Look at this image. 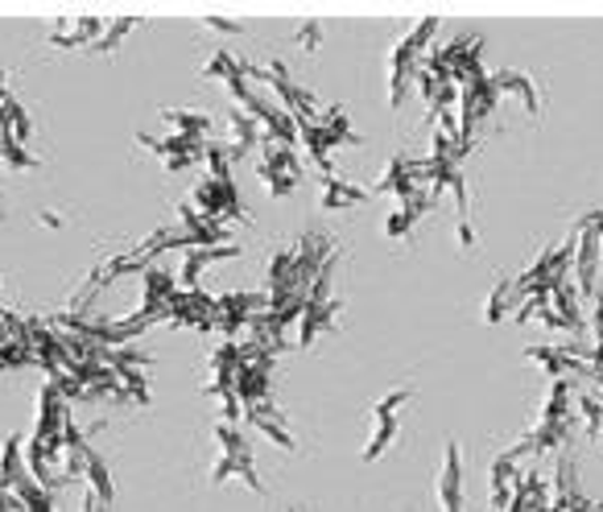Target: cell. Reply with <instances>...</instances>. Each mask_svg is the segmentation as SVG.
<instances>
[{
	"label": "cell",
	"instance_id": "obj_10",
	"mask_svg": "<svg viewBox=\"0 0 603 512\" xmlns=\"http://www.w3.org/2000/svg\"><path fill=\"white\" fill-rule=\"evenodd\" d=\"M203 75H207V79L228 83V91L236 104L252 91V63L236 58V54H228V50H215L212 58H207V66H203Z\"/></svg>",
	"mask_w": 603,
	"mask_h": 512
},
{
	"label": "cell",
	"instance_id": "obj_9",
	"mask_svg": "<svg viewBox=\"0 0 603 512\" xmlns=\"http://www.w3.org/2000/svg\"><path fill=\"white\" fill-rule=\"evenodd\" d=\"M426 186L422 178V162H413V157H392L389 165H385V174L368 186L373 195H397V198H409L418 195Z\"/></svg>",
	"mask_w": 603,
	"mask_h": 512
},
{
	"label": "cell",
	"instance_id": "obj_7",
	"mask_svg": "<svg viewBox=\"0 0 603 512\" xmlns=\"http://www.w3.org/2000/svg\"><path fill=\"white\" fill-rule=\"evenodd\" d=\"M600 236L591 228H583V224H574V290H579V297L583 302H591V297L600 294Z\"/></svg>",
	"mask_w": 603,
	"mask_h": 512
},
{
	"label": "cell",
	"instance_id": "obj_8",
	"mask_svg": "<svg viewBox=\"0 0 603 512\" xmlns=\"http://www.w3.org/2000/svg\"><path fill=\"white\" fill-rule=\"evenodd\" d=\"M571 446V422H534L517 446H508V459H541V455H558Z\"/></svg>",
	"mask_w": 603,
	"mask_h": 512
},
{
	"label": "cell",
	"instance_id": "obj_27",
	"mask_svg": "<svg viewBox=\"0 0 603 512\" xmlns=\"http://www.w3.org/2000/svg\"><path fill=\"white\" fill-rule=\"evenodd\" d=\"M83 512H112V504H108V500H104L99 492H91V488H87V492H83Z\"/></svg>",
	"mask_w": 603,
	"mask_h": 512
},
{
	"label": "cell",
	"instance_id": "obj_14",
	"mask_svg": "<svg viewBox=\"0 0 603 512\" xmlns=\"http://www.w3.org/2000/svg\"><path fill=\"white\" fill-rule=\"evenodd\" d=\"M517 479H521V462L508 459V450L492 459V476H488V504H492V512H505L508 509V500H513V492H517Z\"/></svg>",
	"mask_w": 603,
	"mask_h": 512
},
{
	"label": "cell",
	"instance_id": "obj_12",
	"mask_svg": "<svg viewBox=\"0 0 603 512\" xmlns=\"http://www.w3.org/2000/svg\"><path fill=\"white\" fill-rule=\"evenodd\" d=\"M434 207H439V198H434L422 186L418 195L401 198V207H397V211L389 215V224H385V236H389V240H401V236H409V231L418 228V224H422V219L434 211Z\"/></svg>",
	"mask_w": 603,
	"mask_h": 512
},
{
	"label": "cell",
	"instance_id": "obj_30",
	"mask_svg": "<svg viewBox=\"0 0 603 512\" xmlns=\"http://www.w3.org/2000/svg\"><path fill=\"white\" fill-rule=\"evenodd\" d=\"M286 512H298V509H286Z\"/></svg>",
	"mask_w": 603,
	"mask_h": 512
},
{
	"label": "cell",
	"instance_id": "obj_19",
	"mask_svg": "<svg viewBox=\"0 0 603 512\" xmlns=\"http://www.w3.org/2000/svg\"><path fill=\"white\" fill-rule=\"evenodd\" d=\"M517 306H521V294H517L513 277L496 281V285H492V294H488V306H484V323H488V327H496L500 318L517 314Z\"/></svg>",
	"mask_w": 603,
	"mask_h": 512
},
{
	"label": "cell",
	"instance_id": "obj_31",
	"mask_svg": "<svg viewBox=\"0 0 603 512\" xmlns=\"http://www.w3.org/2000/svg\"><path fill=\"white\" fill-rule=\"evenodd\" d=\"M0 311H4V302H0Z\"/></svg>",
	"mask_w": 603,
	"mask_h": 512
},
{
	"label": "cell",
	"instance_id": "obj_16",
	"mask_svg": "<svg viewBox=\"0 0 603 512\" xmlns=\"http://www.w3.org/2000/svg\"><path fill=\"white\" fill-rule=\"evenodd\" d=\"M373 190L359 186V182H347L340 174H323V207L331 211H343V207H356V203H368Z\"/></svg>",
	"mask_w": 603,
	"mask_h": 512
},
{
	"label": "cell",
	"instance_id": "obj_32",
	"mask_svg": "<svg viewBox=\"0 0 603 512\" xmlns=\"http://www.w3.org/2000/svg\"><path fill=\"white\" fill-rule=\"evenodd\" d=\"M600 438H603V429H600Z\"/></svg>",
	"mask_w": 603,
	"mask_h": 512
},
{
	"label": "cell",
	"instance_id": "obj_13",
	"mask_svg": "<svg viewBox=\"0 0 603 512\" xmlns=\"http://www.w3.org/2000/svg\"><path fill=\"white\" fill-rule=\"evenodd\" d=\"M492 87H496V96H517L525 104V112L538 120L541 116V87L525 70H492L488 75Z\"/></svg>",
	"mask_w": 603,
	"mask_h": 512
},
{
	"label": "cell",
	"instance_id": "obj_2",
	"mask_svg": "<svg viewBox=\"0 0 603 512\" xmlns=\"http://www.w3.org/2000/svg\"><path fill=\"white\" fill-rule=\"evenodd\" d=\"M434 33H439V17H422V21L389 50V104L392 108H401V96H406L409 79L418 75V66H422Z\"/></svg>",
	"mask_w": 603,
	"mask_h": 512
},
{
	"label": "cell",
	"instance_id": "obj_24",
	"mask_svg": "<svg viewBox=\"0 0 603 512\" xmlns=\"http://www.w3.org/2000/svg\"><path fill=\"white\" fill-rule=\"evenodd\" d=\"M129 30H137V17H116V21H108V25H104V33H99V37L87 50H91V54H112V50L125 42V33H129Z\"/></svg>",
	"mask_w": 603,
	"mask_h": 512
},
{
	"label": "cell",
	"instance_id": "obj_20",
	"mask_svg": "<svg viewBox=\"0 0 603 512\" xmlns=\"http://www.w3.org/2000/svg\"><path fill=\"white\" fill-rule=\"evenodd\" d=\"M162 120L174 132H182V137H198V141H207V132H212V116L191 112V108H162Z\"/></svg>",
	"mask_w": 603,
	"mask_h": 512
},
{
	"label": "cell",
	"instance_id": "obj_1",
	"mask_svg": "<svg viewBox=\"0 0 603 512\" xmlns=\"http://www.w3.org/2000/svg\"><path fill=\"white\" fill-rule=\"evenodd\" d=\"M215 443H219V459L212 467V488H224L228 479H245L257 495H265V483L252 467V446L248 438L236 429V422H219L215 426Z\"/></svg>",
	"mask_w": 603,
	"mask_h": 512
},
{
	"label": "cell",
	"instance_id": "obj_15",
	"mask_svg": "<svg viewBox=\"0 0 603 512\" xmlns=\"http://www.w3.org/2000/svg\"><path fill=\"white\" fill-rule=\"evenodd\" d=\"M240 257V244H212V248H186V261H182V273H179V285L182 290H198V277L203 269L215 261H231Z\"/></svg>",
	"mask_w": 603,
	"mask_h": 512
},
{
	"label": "cell",
	"instance_id": "obj_21",
	"mask_svg": "<svg viewBox=\"0 0 603 512\" xmlns=\"http://www.w3.org/2000/svg\"><path fill=\"white\" fill-rule=\"evenodd\" d=\"M83 476H87V483H91V492H99L108 504H112L116 488H112V476H108V462H104V455H99L91 443L83 446Z\"/></svg>",
	"mask_w": 603,
	"mask_h": 512
},
{
	"label": "cell",
	"instance_id": "obj_25",
	"mask_svg": "<svg viewBox=\"0 0 603 512\" xmlns=\"http://www.w3.org/2000/svg\"><path fill=\"white\" fill-rule=\"evenodd\" d=\"M0 108H4V112H9V124H13L17 141H25V137H30V132H33V124H30V112H25V108H21V104H17V99L9 96V91H4V96H0Z\"/></svg>",
	"mask_w": 603,
	"mask_h": 512
},
{
	"label": "cell",
	"instance_id": "obj_5",
	"mask_svg": "<svg viewBox=\"0 0 603 512\" xmlns=\"http://www.w3.org/2000/svg\"><path fill=\"white\" fill-rule=\"evenodd\" d=\"M434 504L442 512L467 509V471H463V446L455 438H446V446H442L439 476H434Z\"/></svg>",
	"mask_w": 603,
	"mask_h": 512
},
{
	"label": "cell",
	"instance_id": "obj_4",
	"mask_svg": "<svg viewBox=\"0 0 603 512\" xmlns=\"http://www.w3.org/2000/svg\"><path fill=\"white\" fill-rule=\"evenodd\" d=\"M191 207H195L203 219L224 224V228H228V219H240V224H248V211H245V203H240L236 182H219V178H207V174H203V182H198L195 190H191Z\"/></svg>",
	"mask_w": 603,
	"mask_h": 512
},
{
	"label": "cell",
	"instance_id": "obj_11",
	"mask_svg": "<svg viewBox=\"0 0 603 512\" xmlns=\"http://www.w3.org/2000/svg\"><path fill=\"white\" fill-rule=\"evenodd\" d=\"M245 422L252 429H261L269 443H278L281 450H298V438L290 434V422L286 413L273 405V401H257V405H245Z\"/></svg>",
	"mask_w": 603,
	"mask_h": 512
},
{
	"label": "cell",
	"instance_id": "obj_22",
	"mask_svg": "<svg viewBox=\"0 0 603 512\" xmlns=\"http://www.w3.org/2000/svg\"><path fill=\"white\" fill-rule=\"evenodd\" d=\"M108 21H99V17H79L75 21V33H50V46L58 50H71V46H91L99 33H104Z\"/></svg>",
	"mask_w": 603,
	"mask_h": 512
},
{
	"label": "cell",
	"instance_id": "obj_28",
	"mask_svg": "<svg viewBox=\"0 0 603 512\" xmlns=\"http://www.w3.org/2000/svg\"><path fill=\"white\" fill-rule=\"evenodd\" d=\"M203 25L207 30H219V33H240V21H228V17H203Z\"/></svg>",
	"mask_w": 603,
	"mask_h": 512
},
{
	"label": "cell",
	"instance_id": "obj_26",
	"mask_svg": "<svg viewBox=\"0 0 603 512\" xmlns=\"http://www.w3.org/2000/svg\"><path fill=\"white\" fill-rule=\"evenodd\" d=\"M298 46L302 50L323 46V21H302V25H298Z\"/></svg>",
	"mask_w": 603,
	"mask_h": 512
},
{
	"label": "cell",
	"instance_id": "obj_18",
	"mask_svg": "<svg viewBox=\"0 0 603 512\" xmlns=\"http://www.w3.org/2000/svg\"><path fill=\"white\" fill-rule=\"evenodd\" d=\"M0 162L13 165V170H37V157L17 141V132H13V124H9V112H4V108H0Z\"/></svg>",
	"mask_w": 603,
	"mask_h": 512
},
{
	"label": "cell",
	"instance_id": "obj_6",
	"mask_svg": "<svg viewBox=\"0 0 603 512\" xmlns=\"http://www.w3.org/2000/svg\"><path fill=\"white\" fill-rule=\"evenodd\" d=\"M257 178L269 186L273 198L294 195V186L302 182V162L290 145H278V141H265L261 145V165H257Z\"/></svg>",
	"mask_w": 603,
	"mask_h": 512
},
{
	"label": "cell",
	"instance_id": "obj_29",
	"mask_svg": "<svg viewBox=\"0 0 603 512\" xmlns=\"http://www.w3.org/2000/svg\"><path fill=\"white\" fill-rule=\"evenodd\" d=\"M37 224H46V228H63V215H58V211H42V215H37Z\"/></svg>",
	"mask_w": 603,
	"mask_h": 512
},
{
	"label": "cell",
	"instance_id": "obj_3",
	"mask_svg": "<svg viewBox=\"0 0 603 512\" xmlns=\"http://www.w3.org/2000/svg\"><path fill=\"white\" fill-rule=\"evenodd\" d=\"M413 401V384H401V389H389L385 396H376L368 405V417H373V438L364 443L359 459L364 462H376L385 459V450L397 443V429H401V410Z\"/></svg>",
	"mask_w": 603,
	"mask_h": 512
},
{
	"label": "cell",
	"instance_id": "obj_17",
	"mask_svg": "<svg viewBox=\"0 0 603 512\" xmlns=\"http://www.w3.org/2000/svg\"><path fill=\"white\" fill-rule=\"evenodd\" d=\"M25 476H30V467H25V443H21L17 434H9L4 446H0V488L13 492Z\"/></svg>",
	"mask_w": 603,
	"mask_h": 512
},
{
	"label": "cell",
	"instance_id": "obj_23",
	"mask_svg": "<svg viewBox=\"0 0 603 512\" xmlns=\"http://www.w3.org/2000/svg\"><path fill=\"white\" fill-rule=\"evenodd\" d=\"M13 495L21 500V512H54V492H46L33 476H25L13 488Z\"/></svg>",
	"mask_w": 603,
	"mask_h": 512
}]
</instances>
